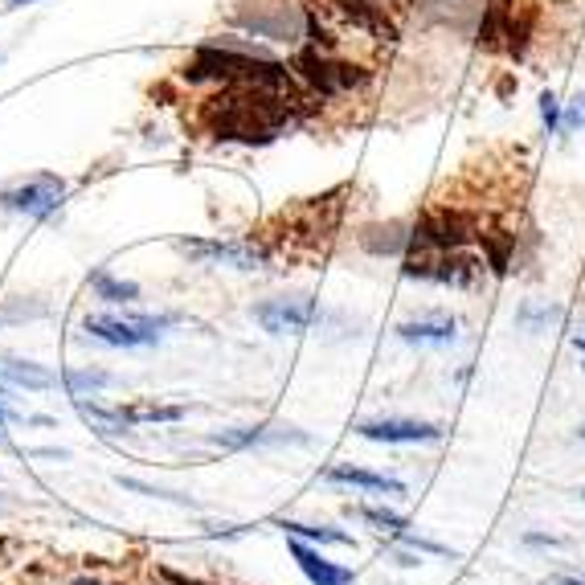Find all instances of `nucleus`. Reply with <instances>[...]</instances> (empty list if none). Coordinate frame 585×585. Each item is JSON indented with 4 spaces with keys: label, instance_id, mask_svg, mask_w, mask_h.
<instances>
[{
    "label": "nucleus",
    "instance_id": "nucleus-12",
    "mask_svg": "<svg viewBox=\"0 0 585 585\" xmlns=\"http://www.w3.org/2000/svg\"><path fill=\"white\" fill-rule=\"evenodd\" d=\"M360 438L369 442H389V446H418V442H438L442 430L434 422H418V418H377V422H360L356 426Z\"/></svg>",
    "mask_w": 585,
    "mask_h": 585
},
{
    "label": "nucleus",
    "instance_id": "nucleus-8",
    "mask_svg": "<svg viewBox=\"0 0 585 585\" xmlns=\"http://www.w3.org/2000/svg\"><path fill=\"white\" fill-rule=\"evenodd\" d=\"M66 197V180L58 172H37L29 176L25 185L17 189H5V197H0V205L13 209V213H25V217H50Z\"/></svg>",
    "mask_w": 585,
    "mask_h": 585
},
{
    "label": "nucleus",
    "instance_id": "nucleus-7",
    "mask_svg": "<svg viewBox=\"0 0 585 585\" xmlns=\"http://www.w3.org/2000/svg\"><path fill=\"white\" fill-rule=\"evenodd\" d=\"M254 320L270 332V336H287V332H307L315 324H340V315H328L324 307H315L311 299H266L258 303Z\"/></svg>",
    "mask_w": 585,
    "mask_h": 585
},
{
    "label": "nucleus",
    "instance_id": "nucleus-2",
    "mask_svg": "<svg viewBox=\"0 0 585 585\" xmlns=\"http://www.w3.org/2000/svg\"><path fill=\"white\" fill-rule=\"evenodd\" d=\"M185 82H217V86H270V90H295V70L266 58L258 45L238 37H213L201 41L193 58L185 62Z\"/></svg>",
    "mask_w": 585,
    "mask_h": 585
},
{
    "label": "nucleus",
    "instance_id": "nucleus-27",
    "mask_svg": "<svg viewBox=\"0 0 585 585\" xmlns=\"http://www.w3.org/2000/svg\"><path fill=\"white\" fill-rule=\"evenodd\" d=\"M540 123H545V131H557L561 127V103H557L553 90H545V95H540Z\"/></svg>",
    "mask_w": 585,
    "mask_h": 585
},
{
    "label": "nucleus",
    "instance_id": "nucleus-28",
    "mask_svg": "<svg viewBox=\"0 0 585 585\" xmlns=\"http://www.w3.org/2000/svg\"><path fill=\"white\" fill-rule=\"evenodd\" d=\"M585 127V95H577L573 103H569V111H565V119H561V131H581Z\"/></svg>",
    "mask_w": 585,
    "mask_h": 585
},
{
    "label": "nucleus",
    "instance_id": "nucleus-17",
    "mask_svg": "<svg viewBox=\"0 0 585 585\" xmlns=\"http://www.w3.org/2000/svg\"><path fill=\"white\" fill-rule=\"evenodd\" d=\"M0 381H9L17 389H33V393H45V389L58 385V377L50 369H41V365L21 360V356H0Z\"/></svg>",
    "mask_w": 585,
    "mask_h": 585
},
{
    "label": "nucleus",
    "instance_id": "nucleus-3",
    "mask_svg": "<svg viewBox=\"0 0 585 585\" xmlns=\"http://www.w3.org/2000/svg\"><path fill=\"white\" fill-rule=\"evenodd\" d=\"M291 70L295 78L311 90L315 99H340V95H352V90H365L369 86V70L356 66V62H344L336 54H324L315 45H299L291 54Z\"/></svg>",
    "mask_w": 585,
    "mask_h": 585
},
{
    "label": "nucleus",
    "instance_id": "nucleus-38",
    "mask_svg": "<svg viewBox=\"0 0 585 585\" xmlns=\"http://www.w3.org/2000/svg\"><path fill=\"white\" fill-rule=\"evenodd\" d=\"M0 62H5V58H0Z\"/></svg>",
    "mask_w": 585,
    "mask_h": 585
},
{
    "label": "nucleus",
    "instance_id": "nucleus-35",
    "mask_svg": "<svg viewBox=\"0 0 585 585\" xmlns=\"http://www.w3.org/2000/svg\"><path fill=\"white\" fill-rule=\"evenodd\" d=\"M581 438H585V430H581Z\"/></svg>",
    "mask_w": 585,
    "mask_h": 585
},
{
    "label": "nucleus",
    "instance_id": "nucleus-29",
    "mask_svg": "<svg viewBox=\"0 0 585 585\" xmlns=\"http://www.w3.org/2000/svg\"><path fill=\"white\" fill-rule=\"evenodd\" d=\"M549 320H557V311H549V307H540V311H536V307H524V311H520V324H524V328L549 324Z\"/></svg>",
    "mask_w": 585,
    "mask_h": 585
},
{
    "label": "nucleus",
    "instance_id": "nucleus-39",
    "mask_svg": "<svg viewBox=\"0 0 585 585\" xmlns=\"http://www.w3.org/2000/svg\"><path fill=\"white\" fill-rule=\"evenodd\" d=\"M581 369H585V365H581Z\"/></svg>",
    "mask_w": 585,
    "mask_h": 585
},
{
    "label": "nucleus",
    "instance_id": "nucleus-20",
    "mask_svg": "<svg viewBox=\"0 0 585 585\" xmlns=\"http://www.w3.org/2000/svg\"><path fill=\"white\" fill-rule=\"evenodd\" d=\"M119 414L131 426H148V422H180L185 418V405H156V401H140V405H119Z\"/></svg>",
    "mask_w": 585,
    "mask_h": 585
},
{
    "label": "nucleus",
    "instance_id": "nucleus-26",
    "mask_svg": "<svg viewBox=\"0 0 585 585\" xmlns=\"http://www.w3.org/2000/svg\"><path fill=\"white\" fill-rule=\"evenodd\" d=\"M479 238H483V250H487V266L495 270V275H504L512 246H516V234H479Z\"/></svg>",
    "mask_w": 585,
    "mask_h": 585
},
{
    "label": "nucleus",
    "instance_id": "nucleus-25",
    "mask_svg": "<svg viewBox=\"0 0 585 585\" xmlns=\"http://www.w3.org/2000/svg\"><path fill=\"white\" fill-rule=\"evenodd\" d=\"M62 385H66L74 397H82V393H95V389L115 385V377H111V373H95V369H66V373H62Z\"/></svg>",
    "mask_w": 585,
    "mask_h": 585
},
{
    "label": "nucleus",
    "instance_id": "nucleus-23",
    "mask_svg": "<svg viewBox=\"0 0 585 585\" xmlns=\"http://www.w3.org/2000/svg\"><path fill=\"white\" fill-rule=\"evenodd\" d=\"M348 516L365 520V524H373L377 532H389V536H405V532H410V520H405V516H397L393 508H373V504H356V508H348Z\"/></svg>",
    "mask_w": 585,
    "mask_h": 585
},
{
    "label": "nucleus",
    "instance_id": "nucleus-4",
    "mask_svg": "<svg viewBox=\"0 0 585 585\" xmlns=\"http://www.w3.org/2000/svg\"><path fill=\"white\" fill-rule=\"evenodd\" d=\"M405 279H422V283H438V287H475L483 275V262L463 254V250H410L405 254Z\"/></svg>",
    "mask_w": 585,
    "mask_h": 585
},
{
    "label": "nucleus",
    "instance_id": "nucleus-30",
    "mask_svg": "<svg viewBox=\"0 0 585 585\" xmlns=\"http://www.w3.org/2000/svg\"><path fill=\"white\" fill-rule=\"evenodd\" d=\"M160 577L168 585H209V581H197V577H185V573H176V569H160Z\"/></svg>",
    "mask_w": 585,
    "mask_h": 585
},
{
    "label": "nucleus",
    "instance_id": "nucleus-1",
    "mask_svg": "<svg viewBox=\"0 0 585 585\" xmlns=\"http://www.w3.org/2000/svg\"><path fill=\"white\" fill-rule=\"evenodd\" d=\"M320 99H307L299 90H270V86H221L217 95L201 99L197 123L213 140H234V144H275L279 135L299 127Z\"/></svg>",
    "mask_w": 585,
    "mask_h": 585
},
{
    "label": "nucleus",
    "instance_id": "nucleus-10",
    "mask_svg": "<svg viewBox=\"0 0 585 585\" xmlns=\"http://www.w3.org/2000/svg\"><path fill=\"white\" fill-rule=\"evenodd\" d=\"M209 442L221 450H246V446H307L311 438L295 426H283V422H262V426L217 430V434H209Z\"/></svg>",
    "mask_w": 585,
    "mask_h": 585
},
{
    "label": "nucleus",
    "instance_id": "nucleus-33",
    "mask_svg": "<svg viewBox=\"0 0 585 585\" xmlns=\"http://www.w3.org/2000/svg\"><path fill=\"white\" fill-rule=\"evenodd\" d=\"M9 5H13V9H21V5H33V0H9Z\"/></svg>",
    "mask_w": 585,
    "mask_h": 585
},
{
    "label": "nucleus",
    "instance_id": "nucleus-18",
    "mask_svg": "<svg viewBox=\"0 0 585 585\" xmlns=\"http://www.w3.org/2000/svg\"><path fill=\"white\" fill-rule=\"evenodd\" d=\"M512 13H516V0H487L483 21H479V45L483 50H504Z\"/></svg>",
    "mask_w": 585,
    "mask_h": 585
},
{
    "label": "nucleus",
    "instance_id": "nucleus-14",
    "mask_svg": "<svg viewBox=\"0 0 585 585\" xmlns=\"http://www.w3.org/2000/svg\"><path fill=\"white\" fill-rule=\"evenodd\" d=\"M360 250H369L377 258L385 254H405L414 242V225H405V221H385V225H365V230L356 234Z\"/></svg>",
    "mask_w": 585,
    "mask_h": 585
},
{
    "label": "nucleus",
    "instance_id": "nucleus-36",
    "mask_svg": "<svg viewBox=\"0 0 585 585\" xmlns=\"http://www.w3.org/2000/svg\"><path fill=\"white\" fill-rule=\"evenodd\" d=\"M405 5H410V0H405Z\"/></svg>",
    "mask_w": 585,
    "mask_h": 585
},
{
    "label": "nucleus",
    "instance_id": "nucleus-5",
    "mask_svg": "<svg viewBox=\"0 0 585 585\" xmlns=\"http://www.w3.org/2000/svg\"><path fill=\"white\" fill-rule=\"evenodd\" d=\"M234 21L254 37L299 41L307 29V9L291 5V0H246V5L234 9Z\"/></svg>",
    "mask_w": 585,
    "mask_h": 585
},
{
    "label": "nucleus",
    "instance_id": "nucleus-21",
    "mask_svg": "<svg viewBox=\"0 0 585 585\" xmlns=\"http://www.w3.org/2000/svg\"><path fill=\"white\" fill-rule=\"evenodd\" d=\"M90 287H95V295L103 303H135L140 299V283L115 279V275H107V270H95V275H90Z\"/></svg>",
    "mask_w": 585,
    "mask_h": 585
},
{
    "label": "nucleus",
    "instance_id": "nucleus-37",
    "mask_svg": "<svg viewBox=\"0 0 585 585\" xmlns=\"http://www.w3.org/2000/svg\"><path fill=\"white\" fill-rule=\"evenodd\" d=\"M0 438H5V434H0Z\"/></svg>",
    "mask_w": 585,
    "mask_h": 585
},
{
    "label": "nucleus",
    "instance_id": "nucleus-24",
    "mask_svg": "<svg viewBox=\"0 0 585 585\" xmlns=\"http://www.w3.org/2000/svg\"><path fill=\"white\" fill-rule=\"evenodd\" d=\"M115 483L127 487V491L148 495V500H164V504H176V508H201L193 495H180V491H168V487H156V483H144V479H131V475H119Z\"/></svg>",
    "mask_w": 585,
    "mask_h": 585
},
{
    "label": "nucleus",
    "instance_id": "nucleus-11",
    "mask_svg": "<svg viewBox=\"0 0 585 585\" xmlns=\"http://www.w3.org/2000/svg\"><path fill=\"white\" fill-rule=\"evenodd\" d=\"M82 328L95 336V340L111 344V348H152V344H160V332L144 328L140 320H135V315L119 320V315L95 311V315H86V320H82Z\"/></svg>",
    "mask_w": 585,
    "mask_h": 585
},
{
    "label": "nucleus",
    "instance_id": "nucleus-22",
    "mask_svg": "<svg viewBox=\"0 0 585 585\" xmlns=\"http://www.w3.org/2000/svg\"><path fill=\"white\" fill-rule=\"evenodd\" d=\"M78 414H82L90 426H95L99 434H107V438H119V434H131V430H135L119 410H103V405H95V401H90V405L78 401Z\"/></svg>",
    "mask_w": 585,
    "mask_h": 585
},
{
    "label": "nucleus",
    "instance_id": "nucleus-31",
    "mask_svg": "<svg viewBox=\"0 0 585 585\" xmlns=\"http://www.w3.org/2000/svg\"><path fill=\"white\" fill-rule=\"evenodd\" d=\"M557 585H585V573H561Z\"/></svg>",
    "mask_w": 585,
    "mask_h": 585
},
{
    "label": "nucleus",
    "instance_id": "nucleus-13",
    "mask_svg": "<svg viewBox=\"0 0 585 585\" xmlns=\"http://www.w3.org/2000/svg\"><path fill=\"white\" fill-rule=\"evenodd\" d=\"M291 557L299 561V569H303V577H307L311 585H356L352 569L328 561L320 549L307 545V540H299V536H291Z\"/></svg>",
    "mask_w": 585,
    "mask_h": 585
},
{
    "label": "nucleus",
    "instance_id": "nucleus-34",
    "mask_svg": "<svg viewBox=\"0 0 585 585\" xmlns=\"http://www.w3.org/2000/svg\"><path fill=\"white\" fill-rule=\"evenodd\" d=\"M581 500H585V487H581Z\"/></svg>",
    "mask_w": 585,
    "mask_h": 585
},
{
    "label": "nucleus",
    "instance_id": "nucleus-9",
    "mask_svg": "<svg viewBox=\"0 0 585 585\" xmlns=\"http://www.w3.org/2000/svg\"><path fill=\"white\" fill-rule=\"evenodd\" d=\"M176 250L189 262H205V266H234V270H258L266 266V250L262 246H246V242H213V238H185L176 242Z\"/></svg>",
    "mask_w": 585,
    "mask_h": 585
},
{
    "label": "nucleus",
    "instance_id": "nucleus-16",
    "mask_svg": "<svg viewBox=\"0 0 585 585\" xmlns=\"http://www.w3.org/2000/svg\"><path fill=\"white\" fill-rule=\"evenodd\" d=\"M328 483L336 487H360V491H385V495H405V483L381 471H365V467H352V463H336L324 471Z\"/></svg>",
    "mask_w": 585,
    "mask_h": 585
},
{
    "label": "nucleus",
    "instance_id": "nucleus-32",
    "mask_svg": "<svg viewBox=\"0 0 585 585\" xmlns=\"http://www.w3.org/2000/svg\"><path fill=\"white\" fill-rule=\"evenodd\" d=\"M573 344H577V352H581V356H585V336H577V340H573Z\"/></svg>",
    "mask_w": 585,
    "mask_h": 585
},
{
    "label": "nucleus",
    "instance_id": "nucleus-15",
    "mask_svg": "<svg viewBox=\"0 0 585 585\" xmlns=\"http://www.w3.org/2000/svg\"><path fill=\"white\" fill-rule=\"evenodd\" d=\"M397 336L405 344H455L459 336V320L455 315H422V320H405L397 324Z\"/></svg>",
    "mask_w": 585,
    "mask_h": 585
},
{
    "label": "nucleus",
    "instance_id": "nucleus-19",
    "mask_svg": "<svg viewBox=\"0 0 585 585\" xmlns=\"http://www.w3.org/2000/svg\"><path fill=\"white\" fill-rule=\"evenodd\" d=\"M283 532L299 536V540H315V545H336V549H356V540L340 528H328V524H303V520H279Z\"/></svg>",
    "mask_w": 585,
    "mask_h": 585
},
{
    "label": "nucleus",
    "instance_id": "nucleus-6",
    "mask_svg": "<svg viewBox=\"0 0 585 585\" xmlns=\"http://www.w3.org/2000/svg\"><path fill=\"white\" fill-rule=\"evenodd\" d=\"M475 238V217L450 205H434L414 221L410 250H463Z\"/></svg>",
    "mask_w": 585,
    "mask_h": 585
}]
</instances>
